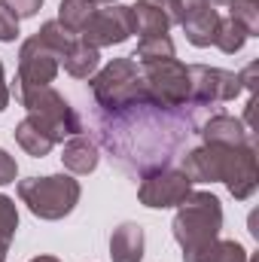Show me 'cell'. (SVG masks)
<instances>
[{
  "instance_id": "cell-18",
  "label": "cell",
  "mask_w": 259,
  "mask_h": 262,
  "mask_svg": "<svg viewBox=\"0 0 259 262\" xmlns=\"http://www.w3.org/2000/svg\"><path fill=\"white\" fill-rule=\"evenodd\" d=\"M61 64H64V70L73 79H92L98 73V64H101V52L76 37L73 46L67 49V55L61 58Z\"/></svg>"
},
{
  "instance_id": "cell-2",
  "label": "cell",
  "mask_w": 259,
  "mask_h": 262,
  "mask_svg": "<svg viewBox=\"0 0 259 262\" xmlns=\"http://www.w3.org/2000/svg\"><path fill=\"white\" fill-rule=\"evenodd\" d=\"M180 171L192 183H226L232 198L238 201H247L259 186V165L253 143H244V146L201 143L183 156Z\"/></svg>"
},
{
  "instance_id": "cell-10",
  "label": "cell",
  "mask_w": 259,
  "mask_h": 262,
  "mask_svg": "<svg viewBox=\"0 0 259 262\" xmlns=\"http://www.w3.org/2000/svg\"><path fill=\"white\" fill-rule=\"evenodd\" d=\"M189 85H192V104H198V107H213L223 101H235L241 95L238 73L223 70V67L192 64L189 67Z\"/></svg>"
},
{
  "instance_id": "cell-7",
  "label": "cell",
  "mask_w": 259,
  "mask_h": 262,
  "mask_svg": "<svg viewBox=\"0 0 259 262\" xmlns=\"http://www.w3.org/2000/svg\"><path fill=\"white\" fill-rule=\"evenodd\" d=\"M140 79L146 95L162 107H186L192 104V85H189V67L177 58L140 64Z\"/></svg>"
},
{
  "instance_id": "cell-28",
  "label": "cell",
  "mask_w": 259,
  "mask_h": 262,
  "mask_svg": "<svg viewBox=\"0 0 259 262\" xmlns=\"http://www.w3.org/2000/svg\"><path fill=\"white\" fill-rule=\"evenodd\" d=\"M15 174H18V165H15V159H12L6 149H0V186H6V183H15Z\"/></svg>"
},
{
  "instance_id": "cell-15",
  "label": "cell",
  "mask_w": 259,
  "mask_h": 262,
  "mask_svg": "<svg viewBox=\"0 0 259 262\" xmlns=\"http://www.w3.org/2000/svg\"><path fill=\"white\" fill-rule=\"evenodd\" d=\"M110 259L113 262H140L143 259V229L137 223H122L110 235Z\"/></svg>"
},
{
  "instance_id": "cell-24",
  "label": "cell",
  "mask_w": 259,
  "mask_h": 262,
  "mask_svg": "<svg viewBox=\"0 0 259 262\" xmlns=\"http://www.w3.org/2000/svg\"><path fill=\"white\" fill-rule=\"evenodd\" d=\"M229 6H232V18L241 21L244 31H247L250 37H256L259 34V6H256V0H232Z\"/></svg>"
},
{
  "instance_id": "cell-22",
  "label": "cell",
  "mask_w": 259,
  "mask_h": 262,
  "mask_svg": "<svg viewBox=\"0 0 259 262\" xmlns=\"http://www.w3.org/2000/svg\"><path fill=\"white\" fill-rule=\"evenodd\" d=\"M98 6H92L89 0H61V6H58V25H64L70 34H79L82 25L89 21V15Z\"/></svg>"
},
{
  "instance_id": "cell-4",
  "label": "cell",
  "mask_w": 259,
  "mask_h": 262,
  "mask_svg": "<svg viewBox=\"0 0 259 262\" xmlns=\"http://www.w3.org/2000/svg\"><path fill=\"white\" fill-rule=\"evenodd\" d=\"M15 101L28 110V116H34L43 128L55 137V143H64L67 137L82 134L85 125L79 119V113L64 101L61 92H55L52 85H12Z\"/></svg>"
},
{
  "instance_id": "cell-16",
  "label": "cell",
  "mask_w": 259,
  "mask_h": 262,
  "mask_svg": "<svg viewBox=\"0 0 259 262\" xmlns=\"http://www.w3.org/2000/svg\"><path fill=\"white\" fill-rule=\"evenodd\" d=\"M180 28H183L186 40H189L192 46L204 49V46H210V43H213V37H217V28H220V12H217L213 6H201V9L189 12V15L180 21Z\"/></svg>"
},
{
  "instance_id": "cell-32",
  "label": "cell",
  "mask_w": 259,
  "mask_h": 262,
  "mask_svg": "<svg viewBox=\"0 0 259 262\" xmlns=\"http://www.w3.org/2000/svg\"><path fill=\"white\" fill-rule=\"evenodd\" d=\"M31 262H61V259H55V256H34Z\"/></svg>"
},
{
  "instance_id": "cell-11",
  "label": "cell",
  "mask_w": 259,
  "mask_h": 262,
  "mask_svg": "<svg viewBox=\"0 0 259 262\" xmlns=\"http://www.w3.org/2000/svg\"><path fill=\"white\" fill-rule=\"evenodd\" d=\"M58 76V55L49 52L37 37L25 40L18 49V73L15 82L18 85H49Z\"/></svg>"
},
{
  "instance_id": "cell-21",
  "label": "cell",
  "mask_w": 259,
  "mask_h": 262,
  "mask_svg": "<svg viewBox=\"0 0 259 262\" xmlns=\"http://www.w3.org/2000/svg\"><path fill=\"white\" fill-rule=\"evenodd\" d=\"M34 37H37L49 52H55V55H58V64H61V58L67 55V49H70V46H73V40H76V34H70L64 25H58V21H46Z\"/></svg>"
},
{
  "instance_id": "cell-6",
  "label": "cell",
  "mask_w": 259,
  "mask_h": 262,
  "mask_svg": "<svg viewBox=\"0 0 259 262\" xmlns=\"http://www.w3.org/2000/svg\"><path fill=\"white\" fill-rule=\"evenodd\" d=\"M89 85H92V98H95L98 110H104V113L146 98V89H143V79H140V67H137L134 58H113L110 64L101 67L89 79Z\"/></svg>"
},
{
  "instance_id": "cell-26",
  "label": "cell",
  "mask_w": 259,
  "mask_h": 262,
  "mask_svg": "<svg viewBox=\"0 0 259 262\" xmlns=\"http://www.w3.org/2000/svg\"><path fill=\"white\" fill-rule=\"evenodd\" d=\"M18 37V15L0 0V43H12Z\"/></svg>"
},
{
  "instance_id": "cell-3",
  "label": "cell",
  "mask_w": 259,
  "mask_h": 262,
  "mask_svg": "<svg viewBox=\"0 0 259 262\" xmlns=\"http://www.w3.org/2000/svg\"><path fill=\"white\" fill-rule=\"evenodd\" d=\"M174 238L183 247V262H207L223 229V204L210 192H189L177 204Z\"/></svg>"
},
{
  "instance_id": "cell-25",
  "label": "cell",
  "mask_w": 259,
  "mask_h": 262,
  "mask_svg": "<svg viewBox=\"0 0 259 262\" xmlns=\"http://www.w3.org/2000/svg\"><path fill=\"white\" fill-rule=\"evenodd\" d=\"M207 262H247V250H244L238 241H223V238H217V244L210 247Z\"/></svg>"
},
{
  "instance_id": "cell-19",
  "label": "cell",
  "mask_w": 259,
  "mask_h": 262,
  "mask_svg": "<svg viewBox=\"0 0 259 262\" xmlns=\"http://www.w3.org/2000/svg\"><path fill=\"white\" fill-rule=\"evenodd\" d=\"M247 37H250V34L244 31V25H241V21H235V18L229 15V18H220V28H217L213 46H217L220 52H226V55H235V52H241V49H244Z\"/></svg>"
},
{
  "instance_id": "cell-30",
  "label": "cell",
  "mask_w": 259,
  "mask_h": 262,
  "mask_svg": "<svg viewBox=\"0 0 259 262\" xmlns=\"http://www.w3.org/2000/svg\"><path fill=\"white\" fill-rule=\"evenodd\" d=\"M9 104V85H6V76H3V64H0V113L6 110Z\"/></svg>"
},
{
  "instance_id": "cell-12",
  "label": "cell",
  "mask_w": 259,
  "mask_h": 262,
  "mask_svg": "<svg viewBox=\"0 0 259 262\" xmlns=\"http://www.w3.org/2000/svg\"><path fill=\"white\" fill-rule=\"evenodd\" d=\"M131 21H134V34L140 37L168 34L174 25H180L177 0H137L131 6Z\"/></svg>"
},
{
  "instance_id": "cell-20",
  "label": "cell",
  "mask_w": 259,
  "mask_h": 262,
  "mask_svg": "<svg viewBox=\"0 0 259 262\" xmlns=\"http://www.w3.org/2000/svg\"><path fill=\"white\" fill-rule=\"evenodd\" d=\"M137 64H153V61H165V58H174V43L168 34H159V37H140L134 55H131Z\"/></svg>"
},
{
  "instance_id": "cell-17",
  "label": "cell",
  "mask_w": 259,
  "mask_h": 262,
  "mask_svg": "<svg viewBox=\"0 0 259 262\" xmlns=\"http://www.w3.org/2000/svg\"><path fill=\"white\" fill-rule=\"evenodd\" d=\"M15 143L28 152V156H34V159H43V156H49L52 152V146H55V137L49 134V131L43 128L34 116H25L18 125H15Z\"/></svg>"
},
{
  "instance_id": "cell-33",
  "label": "cell",
  "mask_w": 259,
  "mask_h": 262,
  "mask_svg": "<svg viewBox=\"0 0 259 262\" xmlns=\"http://www.w3.org/2000/svg\"><path fill=\"white\" fill-rule=\"evenodd\" d=\"M232 0H207V6H229Z\"/></svg>"
},
{
  "instance_id": "cell-9",
  "label": "cell",
  "mask_w": 259,
  "mask_h": 262,
  "mask_svg": "<svg viewBox=\"0 0 259 262\" xmlns=\"http://www.w3.org/2000/svg\"><path fill=\"white\" fill-rule=\"evenodd\" d=\"M189 192H192V180L180 168H159V171L140 177V186H137L140 204L143 207H156V210L177 207Z\"/></svg>"
},
{
  "instance_id": "cell-23",
  "label": "cell",
  "mask_w": 259,
  "mask_h": 262,
  "mask_svg": "<svg viewBox=\"0 0 259 262\" xmlns=\"http://www.w3.org/2000/svg\"><path fill=\"white\" fill-rule=\"evenodd\" d=\"M15 229H18L15 201L9 195H0V259H6V250H9V241L15 238Z\"/></svg>"
},
{
  "instance_id": "cell-13",
  "label": "cell",
  "mask_w": 259,
  "mask_h": 262,
  "mask_svg": "<svg viewBox=\"0 0 259 262\" xmlns=\"http://www.w3.org/2000/svg\"><path fill=\"white\" fill-rule=\"evenodd\" d=\"M198 134H201L204 143H213V146H244V143H250V128L241 119L229 116V113L210 116L198 128Z\"/></svg>"
},
{
  "instance_id": "cell-14",
  "label": "cell",
  "mask_w": 259,
  "mask_h": 262,
  "mask_svg": "<svg viewBox=\"0 0 259 262\" xmlns=\"http://www.w3.org/2000/svg\"><path fill=\"white\" fill-rule=\"evenodd\" d=\"M98 143L89 137V134H73L64 140V149H61V162L70 174H92L98 168Z\"/></svg>"
},
{
  "instance_id": "cell-27",
  "label": "cell",
  "mask_w": 259,
  "mask_h": 262,
  "mask_svg": "<svg viewBox=\"0 0 259 262\" xmlns=\"http://www.w3.org/2000/svg\"><path fill=\"white\" fill-rule=\"evenodd\" d=\"M18 18H31V15H37L40 12V6H43V0H3Z\"/></svg>"
},
{
  "instance_id": "cell-29",
  "label": "cell",
  "mask_w": 259,
  "mask_h": 262,
  "mask_svg": "<svg viewBox=\"0 0 259 262\" xmlns=\"http://www.w3.org/2000/svg\"><path fill=\"white\" fill-rule=\"evenodd\" d=\"M256 70H259V61H250V64L238 73V79H241V89H247L250 95H253V89H256Z\"/></svg>"
},
{
  "instance_id": "cell-1",
  "label": "cell",
  "mask_w": 259,
  "mask_h": 262,
  "mask_svg": "<svg viewBox=\"0 0 259 262\" xmlns=\"http://www.w3.org/2000/svg\"><path fill=\"white\" fill-rule=\"evenodd\" d=\"M198 104L186 107H162L149 95L125 104L119 110H98L95 125L101 131V143L107 146L110 159L125 174H153L159 168H168L177 152L198 134Z\"/></svg>"
},
{
  "instance_id": "cell-31",
  "label": "cell",
  "mask_w": 259,
  "mask_h": 262,
  "mask_svg": "<svg viewBox=\"0 0 259 262\" xmlns=\"http://www.w3.org/2000/svg\"><path fill=\"white\" fill-rule=\"evenodd\" d=\"M92 6H113V3H119V0H89Z\"/></svg>"
},
{
  "instance_id": "cell-34",
  "label": "cell",
  "mask_w": 259,
  "mask_h": 262,
  "mask_svg": "<svg viewBox=\"0 0 259 262\" xmlns=\"http://www.w3.org/2000/svg\"><path fill=\"white\" fill-rule=\"evenodd\" d=\"M0 262H6V259H0Z\"/></svg>"
},
{
  "instance_id": "cell-5",
  "label": "cell",
  "mask_w": 259,
  "mask_h": 262,
  "mask_svg": "<svg viewBox=\"0 0 259 262\" xmlns=\"http://www.w3.org/2000/svg\"><path fill=\"white\" fill-rule=\"evenodd\" d=\"M79 195H82L79 180H73L70 174H49V177L18 180V198L40 220H64L79 204Z\"/></svg>"
},
{
  "instance_id": "cell-8",
  "label": "cell",
  "mask_w": 259,
  "mask_h": 262,
  "mask_svg": "<svg viewBox=\"0 0 259 262\" xmlns=\"http://www.w3.org/2000/svg\"><path fill=\"white\" fill-rule=\"evenodd\" d=\"M134 34V21H131V6L113 3V6H98L89 21L82 25V31L76 34L82 43L101 49V46H119Z\"/></svg>"
}]
</instances>
